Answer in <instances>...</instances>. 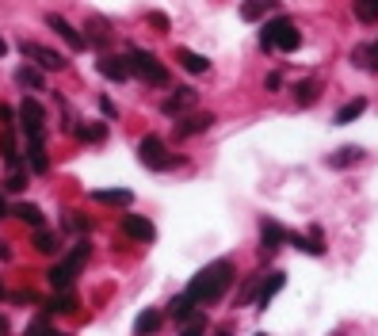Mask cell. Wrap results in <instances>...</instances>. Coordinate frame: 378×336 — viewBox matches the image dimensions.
Segmentation results:
<instances>
[{
    "label": "cell",
    "instance_id": "28",
    "mask_svg": "<svg viewBox=\"0 0 378 336\" xmlns=\"http://www.w3.org/2000/svg\"><path fill=\"white\" fill-rule=\"evenodd\" d=\"M363 111H367V100H352V104H344V107L336 111V123H340V126H344V123H355Z\"/></svg>",
    "mask_w": 378,
    "mask_h": 336
},
{
    "label": "cell",
    "instance_id": "25",
    "mask_svg": "<svg viewBox=\"0 0 378 336\" xmlns=\"http://www.w3.org/2000/svg\"><path fill=\"white\" fill-rule=\"evenodd\" d=\"M153 329H160V310H146V313H138L134 332H138V336H149Z\"/></svg>",
    "mask_w": 378,
    "mask_h": 336
},
{
    "label": "cell",
    "instance_id": "10",
    "mask_svg": "<svg viewBox=\"0 0 378 336\" xmlns=\"http://www.w3.org/2000/svg\"><path fill=\"white\" fill-rule=\"evenodd\" d=\"M92 199L107 203V207H130L134 195H130V188H100V191H92Z\"/></svg>",
    "mask_w": 378,
    "mask_h": 336
},
{
    "label": "cell",
    "instance_id": "35",
    "mask_svg": "<svg viewBox=\"0 0 378 336\" xmlns=\"http://www.w3.org/2000/svg\"><path fill=\"white\" fill-rule=\"evenodd\" d=\"M146 20H149V27H157V31H165V27H168V16L165 12H149Z\"/></svg>",
    "mask_w": 378,
    "mask_h": 336
},
{
    "label": "cell",
    "instance_id": "41",
    "mask_svg": "<svg viewBox=\"0 0 378 336\" xmlns=\"http://www.w3.org/2000/svg\"><path fill=\"white\" fill-rule=\"evenodd\" d=\"M0 260H12V248H8L4 241H0Z\"/></svg>",
    "mask_w": 378,
    "mask_h": 336
},
{
    "label": "cell",
    "instance_id": "44",
    "mask_svg": "<svg viewBox=\"0 0 378 336\" xmlns=\"http://www.w3.org/2000/svg\"><path fill=\"white\" fill-rule=\"evenodd\" d=\"M0 332H8V321H4V317H0Z\"/></svg>",
    "mask_w": 378,
    "mask_h": 336
},
{
    "label": "cell",
    "instance_id": "32",
    "mask_svg": "<svg viewBox=\"0 0 378 336\" xmlns=\"http://www.w3.org/2000/svg\"><path fill=\"white\" fill-rule=\"evenodd\" d=\"M314 100H317V84L314 80H302L298 84V104L306 107V104H314Z\"/></svg>",
    "mask_w": 378,
    "mask_h": 336
},
{
    "label": "cell",
    "instance_id": "39",
    "mask_svg": "<svg viewBox=\"0 0 378 336\" xmlns=\"http://www.w3.org/2000/svg\"><path fill=\"white\" fill-rule=\"evenodd\" d=\"M264 84H268V92H279V84H283V77H279V73H271V77H268V80H264Z\"/></svg>",
    "mask_w": 378,
    "mask_h": 336
},
{
    "label": "cell",
    "instance_id": "13",
    "mask_svg": "<svg viewBox=\"0 0 378 336\" xmlns=\"http://www.w3.org/2000/svg\"><path fill=\"white\" fill-rule=\"evenodd\" d=\"M260 241H264V248H268V252H276V248H283V241H287V229H283L279 222H264V226H260Z\"/></svg>",
    "mask_w": 378,
    "mask_h": 336
},
{
    "label": "cell",
    "instance_id": "5",
    "mask_svg": "<svg viewBox=\"0 0 378 336\" xmlns=\"http://www.w3.org/2000/svg\"><path fill=\"white\" fill-rule=\"evenodd\" d=\"M16 115H20V126H23V134L31 138V142H42V123H46V115H42L39 100H23Z\"/></svg>",
    "mask_w": 378,
    "mask_h": 336
},
{
    "label": "cell",
    "instance_id": "38",
    "mask_svg": "<svg viewBox=\"0 0 378 336\" xmlns=\"http://www.w3.org/2000/svg\"><path fill=\"white\" fill-rule=\"evenodd\" d=\"M46 329H50V321H46V317H35V321H31V332H46Z\"/></svg>",
    "mask_w": 378,
    "mask_h": 336
},
{
    "label": "cell",
    "instance_id": "27",
    "mask_svg": "<svg viewBox=\"0 0 378 336\" xmlns=\"http://www.w3.org/2000/svg\"><path fill=\"white\" fill-rule=\"evenodd\" d=\"M77 275H81L77 268H69V264H58V268L50 272V283L58 287V291H65V287H73V279H77Z\"/></svg>",
    "mask_w": 378,
    "mask_h": 336
},
{
    "label": "cell",
    "instance_id": "2",
    "mask_svg": "<svg viewBox=\"0 0 378 336\" xmlns=\"http://www.w3.org/2000/svg\"><path fill=\"white\" fill-rule=\"evenodd\" d=\"M260 46L264 50H283V54H295L298 46H302V31L290 20H268L264 23V31H260Z\"/></svg>",
    "mask_w": 378,
    "mask_h": 336
},
{
    "label": "cell",
    "instance_id": "24",
    "mask_svg": "<svg viewBox=\"0 0 378 336\" xmlns=\"http://www.w3.org/2000/svg\"><path fill=\"white\" fill-rule=\"evenodd\" d=\"M8 214H16V218H23L27 226H42V222H46V218H42V210L35 207V203H20V207H12Z\"/></svg>",
    "mask_w": 378,
    "mask_h": 336
},
{
    "label": "cell",
    "instance_id": "37",
    "mask_svg": "<svg viewBox=\"0 0 378 336\" xmlns=\"http://www.w3.org/2000/svg\"><path fill=\"white\" fill-rule=\"evenodd\" d=\"M0 119H4V126H12L16 123V111L8 107V104H0Z\"/></svg>",
    "mask_w": 378,
    "mask_h": 336
},
{
    "label": "cell",
    "instance_id": "23",
    "mask_svg": "<svg viewBox=\"0 0 378 336\" xmlns=\"http://www.w3.org/2000/svg\"><path fill=\"white\" fill-rule=\"evenodd\" d=\"M279 291H283V272H271V279H268V283L260 287V294H256L260 310H264V306H268V302H271V298H276Z\"/></svg>",
    "mask_w": 378,
    "mask_h": 336
},
{
    "label": "cell",
    "instance_id": "19",
    "mask_svg": "<svg viewBox=\"0 0 378 336\" xmlns=\"http://www.w3.org/2000/svg\"><path fill=\"white\" fill-rule=\"evenodd\" d=\"M355 65H359V69H367V73H378V46L374 42L359 46V50H355Z\"/></svg>",
    "mask_w": 378,
    "mask_h": 336
},
{
    "label": "cell",
    "instance_id": "6",
    "mask_svg": "<svg viewBox=\"0 0 378 336\" xmlns=\"http://www.w3.org/2000/svg\"><path fill=\"white\" fill-rule=\"evenodd\" d=\"M20 50H23V58H35V65H39L42 73H58L61 65H65V58H61L58 50H50V46H39V42H23Z\"/></svg>",
    "mask_w": 378,
    "mask_h": 336
},
{
    "label": "cell",
    "instance_id": "1",
    "mask_svg": "<svg viewBox=\"0 0 378 336\" xmlns=\"http://www.w3.org/2000/svg\"><path fill=\"white\" fill-rule=\"evenodd\" d=\"M233 275H237V268H233L230 260H214V264H206L203 272L187 283V294H191L195 302H218V298L230 291Z\"/></svg>",
    "mask_w": 378,
    "mask_h": 336
},
{
    "label": "cell",
    "instance_id": "18",
    "mask_svg": "<svg viewBox=\"0 0 378 336\" xmlns=\"http://www.w3.org/2000/svg\"><path fill=\"white\" fill-rule=\"evenodd\" d=\"M176 61L184 65L187 73H206L211 69V61H206L203 54H191V50H176Z\"/></svg>",
    "mask_w": 378,
    "mask_h": 336
},
{
    "label": "cell",
    "instance_id": "3",
    "mask_svg": "<svg viewBox=\"0 0 378 336\" xmlns=\"http://www.w3.org/2000/svg\"><path fill=\"white\" fill-rule=\"evenodd\" d=\"M126 69L134 73V77H141L146 84H153V88L168 84V69H165V65H160L149 50H130V54H126Z\"/></svg>",
    "mask_w": 378,
    "mask_h": 336
},
{
    "label": "cell",
    "instance_id": "45",
    "mask_svg": "<svg viewBox=\"0 0 378 336\" xmlns=\"http://www.w3.org/2000/svg\"><path fill=\"white\" fill-rule=\"evenodd\" d=\"M4 294H8V291H4V283H0V298H4Z\"/></svg>",
    "mask_w": 378,
    "mask_h": 336
},
{
    "label": "cell",
    "instance_id": "31",
    "mask_svg": "<svg viewBox=\"0 0 378 336\" xmlns=\"http://www.w3.org/2000/svg\"><path fill=\"white\" fill-rule=\"evenodd\" d=\"M359 157H363V149H340V153L336 157H329V164H333V168H340V164H355L359 161Z\"/></svg>",
    "mask_w": 378,
    "mask_h": 336
},
{
    "label": "cell",
    "instance_id": "20",
    "mask_svg": "<svg viewBox=\"0 0 378 336\" xmlns=\"http://www.w3.org/2000/svg\"><path fill=\"white\" fill-rule=\"evenodd\" d=\"M0 157L8 161V168H20V149H16L12 130H4V134H0Z\"/></svg>",
    "mask_w": 378,
    "mask_h": 336
},
{
    "label": "cell",
    "instance_id": "9",
    "mask_svg": "<svg viewBox=\"0 0 378 336\" xmlns=\"http://www.w3.org/2000/svg\"><path fill=\"white\" fill-rule=\"evenodd\" d=\"M211 123H214V115H184L179 119V126H176V134L179 138H191V134H203V130H211Z\"/></svg>",
    "mask_w": 378,
    "mask_h": 336
},
{
    "label": "cell",
    "instance_id": "12",
    "mask_svg": "<svg viewBox=\"0 0 378 336\" xmlns=\"http://www.w3.org/2000/svg\"><path fill=\"white\" fill-rule=\"evenodd\" d=\"M16 80H20L23 88H31V92H42L46 88V77H42L39 65H20V69H16Z\"/></svg>",
    "mask_w": 378,
    "mask_h": 336
},
{
    "label": "cell",
    "instance_id": "40",
    "mask_svg": "<svg viewBox=\"0 0 378 336\" xmlns=\"http://www.w3.org/2000/svg\"><path fill=\"white\" fill-rule=\"evenodd\" d=\"M100 111H103V115L111 119V115H115V104H111V100H100Z\"/></svg>",
    "mask_w": 378,
    "mask_h": 336
},
{
    "label": "cell",
    "instance_id": "30",
    "mask_svg": "<svg viewBox=\"0 0 378 336\" xmlns=\"http://www.w3.org/2000/svg\"><path fill=\"white\" fill-rule=\"evenodd\" d=\"M355 16H359V23H374L378 20V0H355Z\"/></svg>",
    "mask_w": 378,
    "mask_h": 336
},
{
    "label": "cell",
    "instance_id": "43",
    "mask_svg": "<svg viewBox=\"0 0 378 336\" xmlns=\"http://www.w3.org/2000/svg\"><path fill=\"white\" fill-rule=\"evenodd\" d=\"M4 54H8V42H4V39H0V58H4Z\"/></svg>",
    "mask_w": 378,
    "mask_h": 336
},
{
    "label": "cell",
    "instance_id": "33",
    "mask_svg": "<svg viewBox=\"0 0 378 336\" xmlns=\"http://www.w3.org/2000/svg\"><path fill=\"white\" fill-rule=\"evenodd\" d=\"M4 188H8V191H16V195H20V191L27 188V176H23V172H16V168H12V176H8V184H4Z\"/></svg>",
    "mask_w": 378,
    "mask_h": 336
},
{
    "label": "cell",
    "instance_id": "29",
    "mask_svg": "<svg viewBox=\"0 0 378 336\" xmlns=\"http://www.w3.org/2000/svg\"><path fill=\"white\" fill-rule=\"evenodd\" d=\"M88 31H92V39H96L100 46L111 42V27H107V20H100V16H92V20H88Z\"/></svg>",
    "mask_w": 378,
    "mask_h": 336
},
{
    "label": "cell",
    "instance_id": "16",
    "mask_svg": "<svg viewBox=\"0 0 378 336\" xmlns=\"http://www.w3.org/2000/svg\"><path fill=\"white\" fill-rule=\"evenodd\" d=\"M46 310H50V313H73V310H77V294L65 287L61 294H54L50 302H46Z\"/></svg>",
    "mask_w": 378,
    "mask_h": 336
},
{
    "label": "cell",
    "instance_id": "34",
    "mask_svg": "<svg viewBox=\"0 0 378 336\" xmlns=\"http://www.w3.org/2000/svg\"><path fill=\"white\" fill-rule=\"evenodd\" d=\"M65 229H77V233H84V229H88V218H81V214H65Z\"/></svg>",
    "mask_w": 378,
    "mask_h": 336
},
{
    "label": "cell",
    "instance_id": "15",
    "mask_svg": "<svg viewBox=\"0 0 378 336\" xmlns=\"http://www.w3.org/2000/svg\"><path fill=\"white\" fill-rule=\"evenodd\" d=\"M276 4H279V0H244V4H241V20L252 23V20H260L264 12H271Z\"/></svg>",
    "mask_w": 378,
    "mask_h": 336
},
{
    "label": "cell",
    "instance_id": "26",
    "mask_svg": "<svg viewBox=\"0 0 378 336\" xmlns=\"http://www.w3.org/2000/svg\"><path fill=\"white\" fill-rule=\"evenodd\" d=\"M195 306H199V302H195V298L187 294V291H184V294H176V298H172V317H176V321H187Z\"/></svg>",
    "mask_w": 378,
    "mask_h": 336
},
{
    "label": "cell",
    "instance_id": "46",
    "mask_svg": "<svg viewBox=\"0 0 378 336\" xmlns=\"http://www.w3.org/2000/svg\"><path fill=\"white\" fill-rule=\"evenodd\" d=\"M374 46H378V42H374Z\"/></svg>",
    "mask_w": 378,
    "mask_h": 336
},
{
    "label": "cell",
    "instance_id": "17",
    "mask_svg": "<svg viewBox=\"0 0 378 336\" xmlns=\"http://www.w3.org/2000/svg\"><path fill=\"white\" fill-rule=\"evenodd\" d=\"M31 245L42 252V256H54L58 252V237H54L50 229H42V226H35V237H31Z\"/></svg>",
    "mask_w": 378,
    "mask_h": 336
},
{
    "label": "cell",
    "instance_id": "22",
    "mask_svg": "<svg viewBox=\"0 0 378 336\" xmlns=\"http://www.w3.org/2000/svg\"><path fill=\"white\" fill-rule=\"evenodd\" d=\"M73 134H77L81 142H103V138H107V126L103 123H77Z\"/></svg>",
    "mask_w": 378,
    "mask_h": 336
},
{
    "label": "cell",
    "instance_id": "21",
    "mask_svg": "<svg viewBox=\"0 0 378 336\" xmlns=\"http://www.w3.org/2000/svg\"><path fill=\"white\" fill-rule=\"evenodd\" d=\"M27 164H31V172H39V176L50 168V157H46L42 142H31V149H27Z\"/></svg>",
    "mask_w": 378,
    "mask_h": 336
},
{
    "label": "cell",
    "instance_id": "11",
    "mask_svg": "<svg viewBox=\"0 0 378 336\" xmlns=\"http://www.w3.org/2000/svg\"><path fill=\"white\" fill-rule=\"evenodd\" d=\"M96 69H100V77H107V80H126L130 77L126 58H100Z\"/></svg>",
    "mask_w": 378,
    "mask_h": 336
},
{
    "label": "cell",
    "instance_id": "14",
    "mask_svg": "<svg viewBox=\"0 0 378 336\" xmlns=\"http://www.w3.org/2000/svg\"><path fill=\"white\" fill-rule=\"evenodd\" d=\"M184 107H195V92L191 88H176V96H168L165 104H160L165 115H176V111H184Z\"/></svg>",
    "mask_w": 378,
    "mask_h": 336
},
{
    "label": "cell",
    "instance_id": "7",
    "mask_svg": "<svg viewBox=\"0 0 378 336\" xmlns=\"http://www.w3.org/2000/svg\"><path fill=\"white\" fill-rule=\"evenodd\" d=\"M122 233H126L130 241H141V245H149V241L157 237L153 222L141 218V214H126V218H122Z\"/></svg>",
    "mask_w": 378,
    "mask_h": 336
},
{
    "label": "cell",
    "instance_id": "36",
    "mask_svg": "<svg viewBox=\"0 0 378 336\" xmlns=\"http://www.w3.org/2000/svg\"><path fill=\"white\" fill-rule=\"evenodd\" d=\"M179 325H184V336H191V332L203 329V317H191V321H179Z\"/></svg>",
    "mask_w": 378,
    "mask_h": 336
},
{
    "label": "cell",
    "instance_id": "42",
    "mask_svg": "<svg viewBox=\"0 0 378 336\" xmlns=\"http://www.w3.org/2000/svg\"><path fill=\"white\" fill-rule=\"evenodd\" d=\"M0 218H8V203H4V195H0Z\"/></svg>",
    "mask_w": 378,
    "mask_h": 336
},
{
    "label": "cell",
    "instance_id": "4",
    "mask_svg": "<svg viewBox=\"0 0 378 336\" xmlns=\"http://www.w3.org/2000/svg\"><path fill=\"white\" fill-rule=\"evenodd\" d=\"M138 161L146 164V168H172V164H179L157 134H146V138L138 142Z\"/></svg>",
    "mask_w": 378,
    "mask_h": 336
},
{
    "label": "cell",
    "instance_id": "8",
    "mask_svg": "<svg viewBox=\"0 0 378 336\" xmlns=\"http://www.w3.org/2000/svg\"><path fill=\"white\" fill-rule=\"evenodd\" d=\"M46 27H50V31H58V39L69 42V50H84V35L69 20H65V16H54L50 12V16H46Z\"/></svg>",
    "mask_w": 378,
    "mask_h": 336
}]
</instances>
